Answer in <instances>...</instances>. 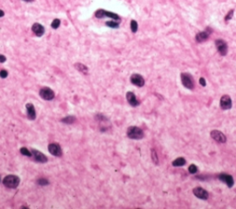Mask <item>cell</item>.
Wrapping results in <instances>:
<instances>
[{"label":"cell","mask_w":236,"mask_h":209,"mask_svg":"<svg viewBox=\"0 0 236 209\" xmlns=\"http://www.w3.org/2000/svg\"><path fill=\"white\" fill-rule=\"evenodd\" d=\"M75 121H76V118H75V116H72V115L67 116V117H65V118H63V119L61 120L62 123H65V124H68V125L73 124Z\"/></svg>","instance_id":"cell-20"},{"label":"cell","mask_w":236,"mask_h":209,"mask_svg":"<svg viewBox=\"0 0 236 209\" xmlns=\"http://www.w3.org/2000/svg\"><path fill=\"white\" fill-rule=\"evenodd\" d=\"M130 81L133 85H135V86H137L139 88H141V87H143L145 85L144 78L139 74H133L131 76V78H130Z\"/></svg>","instance_id":"cell-9"},{"label":"cell","mask_w":236,"mask_h":209,"mask_svg":"<svg viewBox=\"0 0 236 209\" xmlns=\"http://www.w3.org/2000/svg\"><path fill=\"white\" fill-rule=\"evenodd\" d=\"M127 137L130 139L140 140L144 137V133L142 129H140L138 126H130L127 128Z\"/></svg>","instance_id":"cell-1"},{"label":"cell","mask_w":236,"mask_h":209,"mask_svg":"<svg viewBox=\"0 0 236 209\" xmlns=\"http://www.w3.org/2000/svg\"><path fill=\"white\" fill-rule=\"evenodd\" d=\"M126 99L128 101V103L132 106V107H137L139 105V99H137L136 95L131 92V91H128L126 93Z\"/></svg>","instance_id":"cell-15"},{"label":"cell","mask_w":236,"mask_h":209,"mask_svg":"<svg viewBox=\"0 0 236 209\" xmlns=\"http://www.w3.org/2000/svg\"><path fill=\"white\" fill-rule=\"evenodd\" d=\"M215 44H216V48L219 52V54L222 56H225L228 53V45L227 42L225 41H223L222 39H218L215 41Z\"/></svg>","instance_id":"cell-5"},{"label":"cell","mask_w":236,"mask_h":209,"mask_svg":"<svg viewBox=\"0 0 236 209\" xmlns=\"http://www.w3.org/2000/svg\"><path fill=\"white\" fill-rule=\"evenodd\" d=\"M20 182V179L16 176V175H8L4 178L3 183L6 187L9 188V189H15L19 186Z\"/></svg>","instance_id":"cell-2"},{"label":"cell","mask_w":236,"mask_h":209,"mask_svg":"<svg viewBox=\"0 0 236 209\" xmlns=\"http://www.w3.org/2000/svg\"><path fill=\"white\" fill-rule=\"evenodd\" d=\"M0 181H1V178H0Z\"/></svg>","instance_id":"cell-34"},{"label":"cell","mask_w":236,"mask_h":209,"mask_svg":"<svg viewBox=\"0 0 236 209\" xmlns=\"http://www.w3.org/2000/svg\"><path fill=\"white\" fill-rule=\"evenodd\" d=\"M185 163H186V161L184 158H177L176 159H174L173 161L172 164L173 167H182V166H184Z\"/></svg>","instance_id":"cell-19"},{"label":"cell","mask_w":236,"mask_h":209,"mask_svg":"<svg viewBox=\"0 0 236 209\" xmlns=\"http://www.w3.org/2000/svg\"><path fill=\"white\" fill-rule=\"evenodd\" d=\"M130 28H131V30H132V32H137V30H138V28H139V25H138V22L136 21V20H131V22H130Z\"/></svg>","instance_id":"cell-23"},{"label":"cell","mask_w":236,"mask_h":209,"mask_svg":"<svg viewBox=\"0 0 236 209\" xmlns=\"http://www.w3.org/2000/svg\"><path fill=\"white\" fill-rule=\"evenodd\" d=\"M26 110H27V115L30 120H35L36 118V112L34 105L32 103H27L26 104Z\"/></svg>","instance_id":"cell-17"},{"label":"cell","mask_w":236,"mask_h":209,"mask_svg":"<svg viewBox=\"0 0 236 209\" xmlns=\"http://www.w3.org/2000/svg\"><path fill=\"white\" fill-rule=\"evenodd\" d=\"M4 15H5V13H4V11H3V10H1V9H0V18H2V17H4Z\"/></svg>","instance_id":"cell-32"},{"label":"cell","mask_w":236,"mask_h":209,"mask_svg":"<svg viewBox=\"0 0 236 209\" xmlns=\"http://www.w3.org/2000/svg\"><path fill=\"white\" fill-rule=\"evenodd\" d=\"M31 30L38 37H42V35L44 34V32H45V29L40 23H34L32 25V27H31Z\"/></svg>","instance_id":"cell-14"},{"label":"cell","mask_w":236,"mask_h":209,"mask_svg":"<svg viewBox=\"0 0 236 209\" xmlns=\"http://www.w3.org/2000/svg\"><path fill=\"white\" fill-rule=\"evenodd\" d=\"M22 1H24V2H27V3H30V2H33L34 0H22Z\"/></svg>","instance_id":"cell-33"},{"label":"cell","mask_w":236,"mask_h":209,"mask_svg":"<svg viewBox=\"0 0 236 209\" xmlns=\"http://www.w3.org/2000/svg\"><path fill=\"white\" fill-rule=\"evenodd\" d=\"M233 13H234V10L233 9H232V10H230L229 12H228V14L225 16V18H224V20L225 21H229L232 18H233Z\"/></svg>","instance_id":"cell-27"},{"label":"cell","mask_w":236,"mask_h":209,"mask_svg":"<svg viewBox=\"0 0 236 209\" xmlns=\"http://www.w3.org/2000/svg\"><path fill=\"white\" fill-rule=\"evenodd\" d=\"M39 94H40L41 98L43 99L44 100H52L55 98L54 90H52L50 88H47V87H44V88H41Z\"/></svg>","instance_id":"cell-6"},{"label":"cell","mask_w":236,"mask_h":209,"mask_svg":"<svg viewBox=\"0 0 236 209\" xmlns=\"http://www.w3.org/2000/svg\"><path fill=\"white\" fill-rule=\"evenodd\" d=\"M6 61H7L6 56H3V55H0V63H5Z\"/></svg>","instance_id":"cell-31"},{"label":"cell","mask_w":236,"mask_h":209,"mask_svg":"<svg viewBox=\"0 0 236 209\" xmlns=\"http://www.w3.org/2000/svg\"><path fill=\"white\" fill-rule=\"evenodd\" d=\"M75 68L78 70V71H80V73H82V74H85V75H87L88 73H89V68L83 65V64H81V63H76L75 65Z\"/></svg>","instance_id":"cell-18"},{"label":"cell","mask_w":236,"mask_h":209,"mask_svg":"<svg viewBox=\"0 0 236 209\" xmlns=\"http://www.w3.org/2000/svg\"><path fill=\"white\" fill-rule=\"evenodd\" d=\"M48 151L56 157H61L63 154L61 147L57 144H55V143H52L48 146Z\"/></svg>","instance_id":"cell-13"},{"label":"cell","mask_w":236,"mask_h":209,"mask_svg":"<svg viewBox=\"0 0 236 209\" xmlns=\"http://www.w3.org/2000/svg\"><path fill=\"white\" fill-rule=\"evenodd\" d=\"M199 84H200L202 87H206L207 83H206V80H205L204 78H199Z\"/></svg>","instance_id":"cell-30"},{"label":"cell","mask_w":236,"mask_h":209,"mask_svg":"<svg viewBox=\"0 0 236 209\" xmlns=\"http://www.w3.org/2000/svg\"><path fill=\"white\" fill-rule=\"evenodd\" d=\"M188 171L191 173V174H195L197 172V167L195 165V164H191L189 168H188Z\"/></svg>","instance_id":"cell-26"},{"label":"cell","mask_w":236,"mask_h":209,"mask_svg":"<svg viewBox=\"0 0 236 209\" xmlns=\"http://www.w3.org/2000/svg\"><path fill=\"white\" fill-rule=\"evenodd\" d=\"M181 81L184 88L188 89H193L195 87L194 79L193 77L189 73H182L180 76Z\"/></svg>","instance_id":"cell-3"},{"label":"cell","mask_w":236,"mask_h":209,"mask_svg":"<svg viewBox=\"0 0 236 209\" xmlns=\"http://www.w3.org/2000/svg\"><path fill=\"white\" fill-rule=\"evenodd\" d=\"M31 154H32V157L34 158V159L37 161V162H40V163H45L47 162L48 158L45 155L39 151V150H36V149H31Z\"/></svg>","instance_id":"cell-12"},{"label":"cell","mask_w":236,"mask_h":209,"mask_svg":"<svg viewBox=\"0 0 236 209\" xmlns=\"http://www.w3.org/2000/svg\"><path fill=\"white\" fill-rule=\"evenodd\" d=\"M210 137L215 141H217L219 143H222V144L226 143V141H227L225 135L222 132L219 131V130H212L211 133H210Z\"/></svg>","instance_id":"cell-8"},{"label":"cell","mask_w":236,"mask_h":209,"mask_svg":"<svg viewBox=\"0 0 236 209\" xmlns=\"http://www.w3.org/2000/svg\"><path fill=\"white\" fill-rule=\"evenodd\" d=\"M8 76V73L7 70H1L0 71V78H6Z\"/></svg>","instance_id":"cell-29"},{"label":"cell","mask_w":236,"mask_h":209,"mask_svg":"<svg viewBox=\"0 0 236 209\" xmlns=\"http://www.w3.org/2000/svg\"><path fill=\"white\" fill-rule=\"evenodd\" d=\"M193 194L195 195V197H197L198 199H201V200H207L208 198V191H206L202 187H195L193 190Z\"/></svg>","instance_id":"cell-10"},{"label":"cell","mask_w":236,"mask_h":209,"mask_svg":"<svg viewBox=\"0 0 236 209\" xmlns=\"http://www.w3.org/2000/svg\"><path fill=\"white\" fill-rule=\"evenodd\" d=\"M106 26H108L109 28L112 29H118L119 28V22L117 20H111V21H107Z\"/></svg>","instance_id":"cell-21"},{"label":"cell","mask_w":236,"mask_h":209,"mask_svg":"<svg viewBox=\"0 0 236 209\" xmlns=\"http://www.w3.org/2000/svg\"><path fill=\"white\" fill-rule=\"evenodd\" d=\"M219 180L220 181H222V182H224V183H226L227 184V186L229 187V188H232L233 186V184H234V180H233V176H231L230 174H225V173H222V174H220L219 175Z\"/></svg>","instance_id":"cell-11"},{"label":"cell","mask_w":236,"mask_h":209,"mask_svg":"<svg viewBox=\"0 0 236 209\" xmlns=\"http://www.w3.org/2000/svg\"><path fill=\"white\" fill-rule=\"evenodd\" d=\"M95 17L98 18V19H102V18H111L113 20H117L119 21L121 19V18L116 14V13H113V12H111V11H107V10H104V9H98L97 11L95 12Z\"/></svg>","instance_id":"cell-4"},{"label":"cell","mask_w":236,"mask_h":209,"mask_svg":"<svg viewBox=\"0 0 236 209\" xmlns=\"http://www.w3.org/2000/svg\"><path fill=\"white\" fill-rule=\"evenodd\" d=\"M60 24H61V20L59 19H55L54 20H53V22L51 23V27L53 29H56L59 28V26H60Z\"/></svg>","instance_id":"cell-24"},{"label":"cell","mask_w":236,"mask_h":209,"mask_svg":"<svg viewBox=\"0 0 236 209\" xmlns=\"http://www.w3.org/2000/svg\"><path fill=\"white\" fill-rule=\"evenodd\" d=\"M37 183H38L39 185H48V184H49V181H47L46 179H44V178H40V179H38Z\"/></svg>","instance_id":"cell-28"},{"label":"cell","mask_w":236,"mask_h":209,"mask_svg":"<svg viewBox=\"0 0 236 209\" xmlns=\"http://www.w3.org/2000/svg\"><path fill=\"white\" fill-rule=\"evenodd\" d=\"M209 38V29H207L204 31H200L195 35V41L197 42H206Z\"/></svg>","instance_id":"cell-16"},{"label":"cell","mask_w":236,"mask_h":209,"mask_svg":"<svg viewBox=\"0 0 236 209\" xmlns=\"http://www.w3.org/2000/svg\"><path fill=\"white\" fill-rule=\"evenodd\" d=\"M20 153L24 156H27V157H32V154H31V151H30L28 148L26 147H22L20 148Z\"/></svg>","instance_id":"cell-25"},{"label":"cell","mask_w":236,"mask_h":209,"mask_svg":"<svg viewBox=\"0 0 236 209\" xmlns=\"http://www.w3.org/2000/svg\"><path fill=\"white\" fill-rule=\"evenodd\" d=\"M151 160H152L156 165H158V164H159V158H158V154L155 151V149H151Z\"/></svg>","instance_id":"cell-22"},{"label":"cell","mask_w":236,"mask_h":209,"mask_svg":"<svg viewBox=\"0 0 236 209\" xmlns=\"http://www.w3.org/2000/svg\"><path fill=\"white\" fill-rule=\"evenodd\" d=\"M220 106L222 110H230L233 107V100L229 95H223L221 98Z\"/></svg>","instance_id":"cell-7"}]
</instances>
